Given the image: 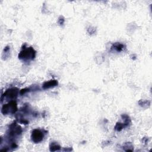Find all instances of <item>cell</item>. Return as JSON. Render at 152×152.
Segmentation results:
<instances>
[{
	"label": "cell",
	"mask_w": 152,
	"mask_h": 152,
	"mask_svg": "<svg viewBox=\"0 0 152 152\" xmlns=\"http://www.w3.org/2000/svg\"><path fill=\"white\" fill-rule=\"evenodd\" d=\"M17 110V104L16 102H11L8 104L3 106L2 109V112L4 114H13Z\"/></svg>",
	"instance_id": "obj_2"
},
{
	"label": "cell",
	"mask_w": 152,
	"mask_h": 152,
	"mask_svg": "<svg viewBox=\"0 0 152 152\" xmlns=\"http://www.w3.org/2000/svg\"><path fill=\"white\" fill-rule=\"evenodd\" d=\"M60 146L57 144V143H52L51 146H50V150L51 151H56V150H58L60 149Z\"/></svg>",
	"instance_id": "obj_6"
},
{
	"label": "cell",
	"mask_w": 152,
	"mask_h": 152,
	"mask_svg": "<svg viewBox=\"0 0 152 152\" xmlns=\"http://www.w3.org/2000/svg\"><path fill=\"white\" fill-rule=\"evenodd\" d=\"M112 48H114L117 51H121L122 50V49L124 48V45L122 44H120V43H116V44H115Z\"/></svg>",
	"instance_id": "obj_7"
},
{
	"label": "cell",
	"mask_w": 152,
	"mask_h": 152,
	"mask_svg": "<svg viewBox=\"0 0 152 152\" xmlns=\"http://www.w3.org/2000/svg\"><path fill=\"white\" fill-rule=\"evenodd\" d=\"M44 137L43 133L40 129H35L32 131L31 138L33 142L35 143H38L42 141Z\"/></svg>",
	"instance_id": "obj_3"
},
{
	"label": "cell",
	"mask_w": 152,
	"mask_h": 152,
	"mask_svg": "<svg viewBox=\"0 0 152 152\" xmlns=\"http://www.w3.org/2000/svg\"><path fill=\"white\" fill-rule=\"evenodd\" d=\"M35 55L36 52L33 48H25L19 54L18 58L23 60H32L35 58Z\"/></svg>",
	"instance_id": "obj_1"
},
{
	"label": "cell",
	"mask_w": 152,
	"mask_h": 152,
	"mask_svg": "<svg viewBox=\"0 0 152 152\" xmlns=\"http://www.w3.org/2000/svg\"><path fill=\"white\" fill-rule=\"evenodd\" d=\"M58 82L57 80H50L49 81L45 82L43 85V88L47 89H49L53 87H55L57 86Z\"/></svg>",
	"instance_id": "obj_5"
},
{
	"label": "cell",
	"mask_w": 152,
	"mask_h": 152,
	"mask_svg": "<svg viewBox=\"0 0 152 152\" xmlns=\"http://www.w3.org/2000/svg\"><path fill=\"white\" fill-rule=\"evenodd\" d=\"M18 94V90L16 89H11L6 91L4 94V96L10 99L16 98Z\"/></svg>",
	"instance_id": "obj_4"
}]
</instances>
